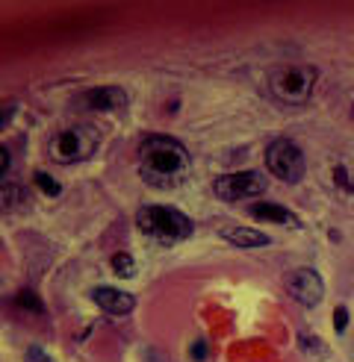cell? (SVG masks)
<instances>
[{"label": "cell", "mask_w": 354, "mask_h": 362, "mask_svg": "<svg viewBox=\"0 0 354 362\" xmlns=\"http://www.w3.org/2000/svg\"><path fill=\"white\" fill-rule=\"evenodd\" d=\"M189 153L177 139L169 136H151L139 144V174L148 186L171 189L183 183L189 174Z\"/></svg>", "instance_id": "cell-1"}, {"label": "cell", "mask_w": 354, "mask_h": 362, "mask_svg": "<svg viewBox=\"0 0 354 362\" xmlns=\"http://www.w3.org/2000/svg\"><path fill=\"white\" fill-rule=\"evenodd\" d=\"M136 227L145 233V236L163 242V245H177L186 242L192 236V221L189 215H183L181 209L166 206V204H148L136 212Z\"/></svg>", "instance_id": "cell-2"}, {"label": "cell", "mask_w": 354, "mask_h": 362, "mask_svg": "<svg viewBox=\"0 0 354 362\" xmlns=\"http://www.w3.org/2000/svg\"><path fill=\"white\" fill-rule=\"evenodd\" d=\"M319 71L313 65H280L269 71V92L283 106H304L316 88Z\"/></svg>", "instance_id": "cell-3"}, {"label": "cell", "mask_w": 354, "mask_h": 362, "mask_svg": "<svg viewBox=\"0 0 354 362\" xmlns=\"http://www.w3.org/2000/svg\"><path fill=\"white\" fill-rule=\"evenodd\" d=\"M95 151H98V133L88 124H74V127H68V130L57 133L47 148L50 159L59 162V165H74V162L92 159Z\"/></svg>", "instance_id": "cell-4"}, {"label": "cell", "mask_w": 354, "mask_h": 362, "mask_svg": "<svg viewBox=\"0 0 354 362\" xmlns=\"http://www.w3.org/2000/svg\"><path fill=\"white\" fill-rule=\"evenodd\" d=\"M266 168L272 171V177H278L280 183H301L307 171V159L301 153V148L290 139H275L269 148H266Z\"/></svg>", "instance_id": "cell-5"}, {"label": "cell", "mask_w": 354, "mask_h": 362, "mask_svg": "<svg viewBox=\"0 0 354 362\" xmlns=\"http://www.w3.org/2000/svg\"><path fill=\"white\" fill-rule=\"evenodd\" d=\"M266 192V180L257 171H236V174H224L212 183V194L219 201L227 204H239V201H251Z\"/></svg>", "instance_id": "cell-6"}, {"label": "cell", "mask_w": 354, "mask_h": 362, "mask_svg": "<svg viewBox=\"0 0 354 362\" xmlns=\"http://www.w3.org/2000/svg\"><path fill=\"white\" fill-rule=\"evenodd\" d=\"M283 286L287 292L301 303V306H319V300L325 298V283L313 268H295L283 274Z\"/></svg>", "instance_id": "cell-7"}, {"label": "cell", "mask_w": 354, "mask_h": 362, "mask_svg": "<svg viewBox=\"0 0 354 362\" xmlns=\"http://www.w3.org/2000/svg\"><path fill=\"white\" fill-rule=\"evenodd\" d=\"M92 300L101 306L103 313H110V315H130L136 310V298L130 292H121V288L98 286L92 292Z\"/></svg>", "instance_id": "cell-8"}, {"label": "cell", "mask_w": 354, "mask_h": 362, "mask_svg": "<svg viewBox=\"0 0 354 362\" xmlns=\"http://www.w3.org/2000/svg\"><path fill=\"white\" fill-rule=\"evenodd\" d=\"M83 103L95 112H115V110L127 106V92L118 86H101V88H92V92L83 98Z\"/></svg>", "instance_id": "cell-9"}, {"label": "cell", "mask_w": 354, "mask_h": 362, "mask_svg": "<svg viewBox=\"0 0 354 362\" xmlns=\"http://www.w3.org/2000/svg\"><path fill=\"white\" fill-rule=\"evenodd\" d=\"M222 239H227L234 247H266L272 245V239L260 230H248V227H227L222 230Z\"/></svg>", "instance_id": "cell-10"}, {"label": "cell", "mask_w": 354, "mask_h": 362, "mask_svg": "<svg viewBox=\"0 0 354 362\" xmlns=\"http://www.w3.org/2000/svg\"><path fill=\"white\" fill-rule=\"evenodd\" d=\"M248 215L257 221H272V224H292L295 221V215L280 204H251L248 206Z\"/></svg>", "instance_id": "cell-11"}, {"label": "cell", "mask_w": 354, "mask_h": 362, "mask_svg": "<svg viewBox=\"0 0 354 362\" xmlns=\"http://www.w3.org/2000/svg\"><path fill=\"white\" fill-rule=\"evenodd\" d=\"M298 348H301V354H304V356L319 359V362H325L331 356V348L319 336H313V333H301L298 336Z\"/></svg>", "instance_id": "cell-12"}, {"label": "cell", "mask_w": 354, "mask_h": 362, "mask_svg": "<svg viewBox=\"0 0 354 362\" xmlns=\"http://www.w3.org/2000/svg\"><path fill=\"white\" fill-rule=\"evenodd\" d=\"M110 268H113V274H115V277L127 280V277H133V274H136V259L130 257V253H113Z\"/></svg>", "instance_id": "cell-13"}, {"label": "cell", "mask_w": 354, "mask_h": 362, "mask_svg": "<svg viewBox=\"0 0 354 362\" xmlns=\"http://www.w3.org/2000/svg\"><path fill=\"white\" fill-rule=\"evenodd\" d=\"M15 303L21 306V310H27V313H42V298L35 295L33 288H21L18 298H15Z\"/></svg>", "instance_id": "cell-14"}, {"label": "cell", "mask_w": 354, "mask_h": 362, "mask_svg": "<svg viewBox=\"0 0 354 362\" xmlns=\"http://www.w3.org/2000/svg\"><path fill=\"white\" fill-rule=\"evenodd\" d=\"M33 180H35V186H39V189H42L47 197H57V194L62 192V186H59V183H57V180H53L50 174H45V171H35V177H33Z\"/></svg>", "instance_id": "cell-15"}, {"label": "cell", "mask_w": 354, "mask_h": 362, "mask_svg": "<svg viewBox=\"0 0 354 362\" xmlns=\"http://www.w3.org/2000/svg\"><path fill=\"white\" fill-rule=\"evenodd\" d=\"M346 327H348V310H346V306H336V310H333V330L343 333Z\"/></svg>", "instance_id": "cell-16"}, {"label": "cell", "mask_w": 354, "mask_h": 362, "mask_svg": "<svg viewBox=\"0 0 354 362\" xmlns=\"http://www.w3.org/2000/svg\"><path fill=\"white\" fill-rule=\"evenodd\" d=\"M27 362H50V359H47V354L42 348L33 345V348H27Z\"/></svg>", "instance_id": "cell-17"}, {"label": "cell", "mask_w": 354, "mask_h": 362, "mask_svg": "<svg viewBox=\"0 0 354 362\" xmlns=\"http://www.w3.org/2000/svg\"><path fill=\"white\" fill-rule=\"evenodd\" d=\"M192 359H204V354H207V345H204V341H195V345H192Z\"/></svg>", "instance_id": "cell-18"}, {"label": "cell", "mask_w": 354, "mask_h": 362, "mask_svg": "<svg viewBox=\"0 0 354 362\" xmlns=\"http://www.w3.org/2000/svg\"><path fill=\"white\" fill-rule=\"evenodd\" d=\"M9 168V156H6V151L0 148V177H4V171Z\"/></svg>", "instance_id": "cell-19"}, {"label": "cell", "mask_w": 354, "mask_h": 362, "mask_svg": "<svg viewBox=\"0 0 354 362\" xmlns=\"http://www.w3.org/2000/svg\"><path fill=\"white\" fill-rule=\"evenodd\" d=\"M6 118H12V106H6V110L0 112V130H4V127H6Z\"/></svg>", "instance_id": "cell-20"}, {"label": "cell", "mask_w": 354, "mask_h": 362, "mask_svg": "<svg viewBox=\"0 0 354 362\" xmlns=\"http://www.w3.org/2000/svg\"><path fill=\"white\" fill-rule=\"evenodd\" d=\"M351 118H354V106H351Z\"/></svg>", "instance_id": "cell-21"}]
</instances>
